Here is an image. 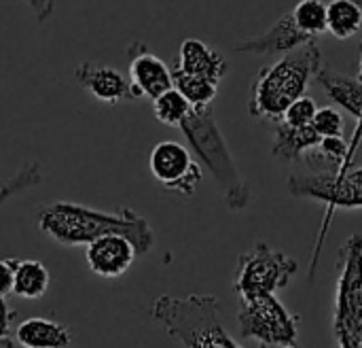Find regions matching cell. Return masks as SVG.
Segmentation results:
<instances>
[{"instance_id": "cell-19", "label": "cell", "mask_w": 362, "mask_h": 348, "mask_svg": "<svg viewBox=\"0 0 362 348\" xmlns=\"http://www.w3.org/2000/svg\"><path fill=\"white\" fill-rule=\"evenodd\" d=\"M51 285L49 270L36 259H21L15 268L13 293L23 300H38Z\"/></svg>"}, {"instance_id": "cell-13", "label": "cell", "mask_w": 362, "mask_h": 348, "mask_svg": "<svg viewBox=\"0 0 362 348\" xmlns=\"http://www.w3.org/2000/svg\"><path fill=\"white\" fill-rule=\"evenodd\" d=\"M310 40L305 34H301L293 21L291 11L284 13L280 19H276V23L261 36H252V38H244L240 43H235L231 49L235 53H252V55H272V53H288L295 51Z\"/></svg>"}, {"instance_id": "cell-12", "label": "cell", "mask_w": 362, "mask_h": 348, "mask_svg": "<svg viewBox=\"0 0 362 348\" xmlns=\"http://www.w3.org/2000/svg\"><path fill=\"white\" fill-rule=\"evenodd\" d=\"M138 257L136 247L129 238L121 234H106L87 245L85 259L93 274L102 279H119L123 276L134 259Z\"/></svg>"}, {"instance_id": "cell-31", "label": "cell", "mask_w": 362, "mask_h": 348, "mask_svg": "<svg viewBox=\"0 0 362 348\" xmlns=\"http://www.w3.org/2000/svg\"><path fill=\"white\" fill-rule=\"evenodd\" d=\"M259 348H297L295 344H261Z\"/></svg>"}, {"instance_id": "cell-29", "label": "cell", "mask_w": 362, "mask_h": 348, "mask_svg": "<svg viewBox=\"0 0 362 348\" xmlns=\"http://www.w3.org/2000/svg\"><path fill=\"white\" fill-rule=\"evenodd\" d=\"M356 121H358V123H356V130H354V134H352V140H350V145H348V166H352V159H354V155H356V151H358V145H361L362 113H361V117H358Z\"/></svg>"}, {"instance_id": "cell-20", "label": "cell", "mask_w": 362, "mask_h": 348, "mask_svg": "<svg viewBox=\"0 0 362 348\" xmlns=\"http://www.w3.org/2000/svg\"><path fill=\"white\" fill-rule=\"evenodd\" d=\"M172 81H174V87L197 111L212 106V102H214V98L218 94V83H214L210 79H204V77H197V74H189V72L176 68V66H172Z\"/></svg>"}, {"instance_id": "cell-27", "label": "cell", "mask_w": 362, "mask_h": 348, "mask_svg": "<svg viewBox=\"0 0 362 348\" xmlns=\"http://www.w3.org/2000/svg\"><path fill=\"white\" fill-rule=\"evenodd\" d=\"M15 313L8 308V304L4 302V298L0 296V347L13 348L15 340L11 338V321H13Z\"/></svg>"}, {"instance_id": "cell-21", "label": "cell", "mask_w": 362, "mask_h": 348, "mask_svg": "<svg viewBox=\"0 0 362 348\" xmlns=\"http://www.w3.org/2000/svg\"><path fill=\"white\" fill-rule=\"evenodd\" d=\"M291 15L297 30L310 40L327 32V4L322 0H301L291 9Z\"/></svg>"}, {"instance_id": "cell-4", "label": "cell", "mask_w": 362, "mask_h": 348, "mask_svg": "<svg viewBox=\"0 0 362 348\" xmlns=\"http://www.w3.org/2000/svg\"><path fill=\"white\" fill-rule=\"evenodd\" d=\"M151 317L187 348H242L223 327L214 296H161Z\"/></svg>"}, {"instance_id": "cell-9", "label": "cell", "mask_w": 362, "mask_h": 348, "mask_svg": "<svg viewBox=\"0 0 362 348\" xmlns=\"http://www.w3.org/2000/svg\"><path fill=\"white\" fill-rule=\"evenodd\" d=\"M148 168L168 191L180 196H193L197 185L204 181L202 164H197L193 153L176 140L155 145L148 157Z\"/></svg>"}, {"instance_id": "cell-26", "label": "cell", "mask_w": 362, "mask_h": 348, "mask_svg": "<svg viewBox=\"0 0 362 348\" xmlns=\"http://www.w3.org/2000/svg\"><path fill=\"white\" fill-rule=\"evenodd\" d=\"M19 259L8 257V259H0V296L6 298L8 293H13V281H15V268H17Z\"/></svg>"}, {"instance_id": "cell-7", "label": "cell", "mask_w": 362, "mask_h": 348, "mask_svg": "<svg viewBox=\"0 0 362 348\" xmlns=\"http://www.w3.org/2000/svg\"><path fill=\"white\" fill-rule=\"evenodd\" d=\"M240 334L261 344H295L297 317L288 313L274 293H257L240 298Z\"/></svg>"}, {"instance_id": "cell-30", "label": "cell", "mask_w": 362, "mask_h": 348, "mask_svg": "<svg viewBox=\"0 0 362 348\" xmlns=\"http://www.w3.org/2000/svg\"><path fill=\"white\" fill-rule=\"evenodd\" d=\"M346 176L354 183V185H358L362 189V168H356V170H348L346 172Z\"/></svg>"}, {"instance_id": "cell-24", "label": "cell", "mask_w": 362, "mask_h": 348, "mask_svg": "<svg viewBox=\"0 0 362 348\" xmlns=\"http://www.w3.org/2000/svg\"><path fill=\"white\" fill-rule=\"evenodd\" d=\"M312 128L322 136V138H331V136H344V115L335 108V106H325L318 108L312 121Z\"/></svg>"}, {"instance_id": "cell-18", "label": "cell", "mask_w": 362, "mask_h": 348, "mask_svg": "<svg viewBox=\"0 0 362 348\" xmlns=\"http://www.w3.org/2000/svg\"><path fill=\"white\" fill-rule=\"evenodd\" d=\"M362 28V6L356 0H331L327 4V32L335 38H352Z\"/></svg>"}, {"instance_id": "cell-25", "label": "cell", "mask_w": 362, "mask_h": 348, "mask_svg": "<svg viewBox=\"0 0 362 348\" xmlns=\"http://www.w3.org/2000/svg\"><path fill=\"white\" fill-rule=\"evenodd\" d=\"M316 111H318L316 102H314L312 98H308V96H301V98H297V100L284 111V115H282L280 121H284V123H288V125H295V128L312 125Z\"/></svg>"}, {"instance_id": "cell-2", "label": "cell", "mask_w": 362, "mask_h": 348, "mask_svg": "<svg viewBox=\"0 0 362 348\" xmlns=\"http://www.w3.org/2000/svg\"><path fill=\"white\" fill-rule=\"evenodd\" d=\"M320 64V47L316 43H308L295 51L284 53V57L276 64L261 68L250 91V117L263 121H280L284 111L297 98L305 96V89L316 77Z\"/></svg>"}, {"instance_id": "cell-32", "label": "cell", "mask_w": 362, "mask_h": 348, "mask_svg": "<svg viewBox=\"0 0 362 348\" xmlns=\"http://www.w3.org/2000/svg\"><path fill=\"white\" fill-rule=\"evenodd\" d=\"M361 81H362V62H361Z\"/></svg>"}, {"instance_id": "cell-17", "label": "cell", "mask_w": 362, "mask_h": 348, "mask_svg": "<svg viewBox=\"0 0 362 348\" xmlns=\"http://www.w3.org/2000/svg\"><path fill=\"white\" fill-rule=\"evenodd\" d=\"M320 140H322V136L312 125L295 128V125L280 121V125L276 128L272 153L280 162H295V159H301L303 153L314 149Z\"/></svg>"}, {"instance_id": "cell-3", "label": "cell", "mask_w": 362, "mask_h": 348, "mask_svg": "<svg viewBox=\"0 0 362 348\" xmlns=\"http://www.w3.org/2000/svg\"><path fill=\"white\" fill-rule=\"evenodd\" d=\"M191 151L197 155L199 164L214 176L216 185L223 191V198L231 211H242L250 202V189L244 176L238 170V164L231 155V149L214 119L212 106L193 108L189 117L180 123Z\"/></svg>"}, {"instance_id": "cell-22", "label": "cell", "mask_w": 362, "mask_h": 348, "mask_svg": "<svg viewBox=\"0 0 362 348\" xmlns=\"http://www.w3.org/2000/svg\"><path fill=\"white\" fill-rule=\"evenodd\" d=\"M191 111H193V106L176 87H170L168 91L153 98V115L163 125L180 128V123L189 117Z\"/></svg>"}, {"instance_id": "cell-11", "label": "cell", "mask_w": 362, "mask_h": 348, "mask_svg": "<svg viewBox=\"0 0 362 348\" xmlns=\"http://www.w3.org/2000/svg\"><path fill=\"white\" fill-rule=\"evenodd\" d=\"M129 55V81L142 98H157L174 87L172 68L155 55L142 40H136L127 49Z\"/></svg>"}, {"instance_id": "cell-10", "label": "cell", "mask_w": 362, "mask_h": 348, "mask_svg": "<svg viewBox=\"0 0 362 348\" xmlns=\"http://www.w3.org/2000/svg\"><path fill=\"white\" fill-rule=\"evenodd\" d=\"M74 79L98 102H104V104H110V106L142 98L125 74H121L115 66H106V64H100V62H81V64H76Z\"/></svg>"}, {"instance_id": "cell-5", "label": "cell", "mask_w": 362, "mask_h": 348, "mask_svg": "<svg viewBox=\"0 0 362 348\" xmlns=\"http://www.w3.org/2000/svg\"><path fill=\"white\" fill-rule=\"evenodd\" d=\"M335 336L341 348H358L362 340V238L358 234L341 249Z\"/></svg>"}, {"instance_id": "cell-8", "label": "cell", "mask_w": 362, "mask_h": 348, "mask_svg": "<svg viewBox=\"0 0 362 348\" xmlns=\"http://www.w3.org/2000/svg\"><path fill=\"white\" fill-rule=\"evenodd\" d=\"M297 272V262L274 251L265 242H257L250 251L242 253L235 272V291L240 298L257 293H276L284 289Z\"/></svg>"}, {"instance_id": "cell-15", "label": "cell", "mask_w": 362, "mask_h": 348, "mask_svg": "<svg viewBox=\"0 0 362 348\" xmlns=\"http://www.w3.org/2000/svg\"><path fill=\"white\" fill-rule=\"evenodd\" d=\"M320 87L325 89V94L339 104L341 108H346L350 115H354L356 119L361 117L362 113V81L361 77H348L341 74L333 68H325L320 64V68L316 70L314 77Z\"/></svg>"}, {"instance_id": "cell-14", "label": "cell", "mask_w": 362, "mask_h": 348, "mask_svg": "<svg viewBox=\"0 0 362 348\" xmlns=\"http://www.w3.org/2000/svg\"><path fill=\"white\" fill-rule=\"evenodd\" d=\"M176 68L197 74L204 79H210L214 83H221L223 77L229 70V64L223 53L214 51L199 38H185L178 49V60L174 64Z\"/></svg>"}, {"instance_id": "cell-28", "label": "cell", "mask_w": 362, "mask_h": 348, "mask_svg": "<svg viewBox=\"0 0 362 348\" xmlns=\"http://www.w3.org/2000/svg\"><path fill=\"white\" fill-rule=\"evenodd\" d=\"M28 6H30V11H32V15L36 17V21H47L51 15H53V11H55V2L53 0H23Z\"/></svg>"}, {"instance_id": "cell-23", "label": "cell", "mask_w": 362, "mask_h": 348, "mask_svg": "<svg viewBox=\"0 0 362 348\" xmlns=\"http://www.w3.org/2000/svg\"><path fill=\"white\" fill-rule=\"evenodd\" d=\"M42 183V166L38 159H28L23 162L6 181L0 183V206L8 202L11 198L36 187Z\"/></svg>"}, {"instance_id": "cell-6", "label": "cell", "mask_w": 362, "mask_h": 348, "mask_svg": "<svg viewBox=\"0 0 362 348\" xmlns=\"http://www.w3.org/2000/svg\"><path fill=\"white\" fill-rule=\"evenodd\" d=\"M288 191L297 198H312L327 204L325 223L318 236V245L314 249V257L310 264V279H314L320 251L325 245V236L329 230V221L337 208H362V189L354 185L346 174L337 172H312V174H295L288 179Z\"/></svg>"}, {"instance_id": "cell-16", "label": "cell", "mask_w": 362, "mask_h": 348, "mask_svg": "<svg viewBox=\"0 0 362 348\" xmlns=\"http://www.w3.org/2000/svg\"><path fill=\"white\" fill-rule=\"evenodd\" d=\"M13 340L23 348H68L72 342L70 332L62 323L42 317L21 321Z\"/></svg>"}, {"instance_id": "cell-1", "label": "cell", "mask_w": 362, "mask_h": 348, "mask_svg": "<svg viewBox=\"0 0 362 348\" xmlns=\"http://www.w3.org/2000/svg\"><path fill=\"white\" fill-rule=\"evenodd\" d=\"M36 221L42 234L64 247L89 245L106 234H121L129 238L138 255H146L155 247V232L151 223L127 206L117 213H104L74 202H53L38 211Z\"/></svg>"}]
</instances>
